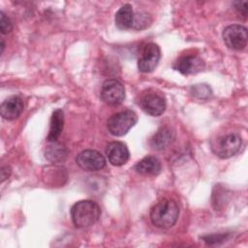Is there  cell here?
Returning <instances> with one entry per match:
<instances>
[{
	"label": "cell",
	"mask_w": 248,
	"mask_h": 248,
	"mask_svg": "<svg viewBox=\"0 0 248 248\" xmlns=\"http://www.w3.org/2000/svg\"><path fill=\"white\" fill-rule=\"evenodd\" d=\"M179 216V206L173 200L164 199L157 202L150 210L152 224L161 229L172 227Z\"/></svg>",
	"instance_id": "1"
},
{
	"label": "cell",
	"mask_w": 248,
	"mask_h": 248,
	"mask_svg": "<svg viewBox=\"0 0 248 248\" xmlns=\"http://www.w3.org/2000/svg\"><path fill=\"white\" fill-rule=\"evenodd\" d=\"M100 216V206L90 200L79 201L71 208V217L77 228H88L95 224Z\"/></svg>",
	"instance_id": "2"
},
{
	"label": "cell",
	"mask_w": 248,
	"mask_h": 248,
	"mask_svg": "<svg viewBox=\"0 0 248 248\" xmlns=\"http://www.w3.org/2000/svg\"><path fill=\"white\" fill-rule=\"evenodd\" d=\"M241 144V137L238 134L232 133L213 140L211 141V149L219 158L227 159L235 155L240 150Z\"/></svg>",
	"instance_id": "3"
},
{
	"label": "cell",
	"mask_w": 248,
	"mask_h": 248,
	"mask_svg": "<svg viewBox=\"0 0 248 248\" xmlns=\"http://www.w3.org/2000/svg\"><path fill=\"white\" fill-rule=\"evenodd\" d=\"M137 114L130 109L116 112L108 119V129L109 133L115 137H121L137 123Z\"/></svg>",
	"instance_id": "4"
},
{
	"label": "cell",
	"mask_w": 248,
	"mask_h": 248,
	"mask_svg": "<svg viewBox=\"0 0 248 248\" xmlns=\"http://www.w3.org/2000/svg\"><path fill=\"white\" fill-rule=\"evenodd\" d=\"M223 40L226 46L233 50L244 49L247 46V28L240 24H232L223 31Z\"/></svg>",
	"instance_id": "5"
},
{
	"label": "cell",
	"mask_w": 248,
	"mask_h": 248,
	"mask_svg": "<svg viewBox=\"0 0 248 248\" xmlns=\"http://www.w3.org/2000/svg\"><path fill=\"white\" fill-rule=\"evenodd\" d=\"M100 97L102 101L108 106H119L125 99V88L123 84L116 79H107L102 85Z\"/></svg>",
	"instance_id": "6"
},
{
	"label": "cell",
	"mask_w": 248,
	"mask_h": 248,
	"mask_svg": "<svg viewBox=\"0 0 248 248\" xmlns=\"http://www.w3.org/2000/svg\"><path fill=\"white\" fill-rule=\"evenodd\" d=\"M140 106L149 115L159 116L166 109V99L161 92L148 90L140 96Z\"/></svg>",
	"instance_id": "7"
},
{
	"label": "cell",
	"mask_w": 248,
	"mask_h": 248,
	"mask_svg": "<svg viewBox=\"0 0 248 248\" xmlns=\"http://www.w3.org/2000/svg\"><path fill=\"white\" fill-rule=\"evenodd\" d=\"M161 57V50L158 45L149 43L141 50L138 60V69L141 73H151L155 70Z\"/></svg>",
	"instance_id": "8"
},
{
	"label": "cell",
	"mask_w": 248,
	"mask_h": 248,
	"mask_svg": "<svg viewBox=\"0 0 248 248\" xmlns=\"http://www.w3.org/2000/svg\"><path fill=\"white\" fill-rule=\"evenodd\" d=\"M77 164L84 170L96 171L106 166L105 157L97 150L86 149L77 156Z\"/></svg>",
	"instance_id": "9"
},
{
	"label": "cell",
	"mask_w": 248,
	"mask_h": 248,
	"mask_svg": "<svg viewBox=\"0 0 248 248\" xmlns=\"http://www.w3.org/2000/svg\"><path fill=\"white\" fill-rule=\"evenodd\" d=\"M106 155L112 166H122L127 163L130 152L127 145L122 141H112L106 148Z\"/></svg>",
	"instance_id": "10"
},
{
	"label": "cell",
	"mask_w": 248,
	"mask_h": 248,
	"mask_svg": "<svg viewBox=\"0 0 248 248\" xmlns=\"http://www.w3.org/2000/svg\"><path fill=\"white\" fill-rule=\"evenodd\" d=\"M204 63L201 57L195 54H187L179 57L174 63L173 68L182 75L188 76L202 71Z\"/></svg>",
	"instance_id": "11"
},
{
	"label": "cell",
	"mask_w": 248,
	"mask_h": 248,
	"mask_svg": "<svg viewBox=\"0 0 248 248\" xmlns=\"http://www.w3.org/2000/svg\"><path fill=\"white\" fill-rule=\"evenodd\" d=\"M24 108L23 100L18 96H12L6 99L0 107V112L3 118L13 120L17 118Z\"/></svg>",
	"instance_id": "12"
},
{
	"label": "cell",
	"mask_w": 248,
	"mask_h": 248,
	"mask_svg": "<svg viewBox=\"0 0 248 248\" xmlns=\"http://www.w3.org/2000/svg\"><path fill=\"white\" fill-rule=\"evenodd\" d=\"M134 169L138 173L141 175L154 176L160 173L162 166L158 158L154 156H146L139 161Z\"/></svg>",
	"instance_id": "13"
},
{
	"label": "cell",
	"mask_w": 248,
	"mask_h": 248,
	"mask_svg": "<svg viewBox=\"0 0 248 248\" xmlns=\"http://www.w3.org/2000/svg\"><path fill=\"white\" fill-rule=\"evenodd\" d=\"M63 127H64V113L62 109L57 108L52 112V115L50 118L49 132L46 137L47 141L49 142L56 141L62 134Z\"/></svg>",
	"instance_id": "14"
},
{
	"label": "cell",
	"mask_w": 248,
	"mask_h": 248,
	"mask_svg": "<svg viewBox=\"0 0 248 248\" xmlns=\"http://www.w3.org/2000/svg\"><path fill=\"white\" fill-rule=\"evenodd\" d=\"M174 140V132L168 127L161 128L151 139L150 145L157 150L167 148Z\"/></svg>",
	"instance_id": "15"
},
{
	"label": "cell",
	"mask_w": 248,
	"mask_h": 248,
	"mask_svg": "<svg viewBox=\"0 0 248 248\" xmlns=\"http://www.w3.org/2000/svg\"><path fill=\"white\" fill-rule=\"evenodd\" d=\"M134 11L130 4L123 5L115 14V24L119 29H129L133 27Z\"/></svg>",
	"instance_id": "16"
},
{
	"label": "cell",
	"mask_w": 248,
	"mask_h": 248,
	"mask_svg": "<svg viewBox=\"0 0 248 248\" xmlns=\"http://www.w3.org/2000/svg\"><path fill=\"white\" fill-rule=\"evenodd\" d=\"M53 145L49 146L46 153V157H47L52 162H57L63 160V156H66L64 153L65 148L62 147L61 144H57L56 141L52 142Z\"/></svg>",
	"instance_id": "17"
},
{
	"label": "cell",
	"mask_w": 248,
	"mask_h": 248,
	"mask_svg": "<svg viewBox=\"0 0 248 248\" xmlns=\"http://www.w3.org/2000/svg\"><path fill=\"white\" fill-rule=\"evenodd\" d=\"M150 16L146 14V13H140V14H137L134 16V22H133V28L137 29V30H140L143 29L145 27L148 26L149 22H150Z\"/></svg>",
	"instance_id": "18"
},
{
	"label": "cell",
	"mask_w": 248,
	"mask_h": 248,
	"mask_svg": "<svg viewBox=\"0 0 248 248\" xmlns=\"http://www.w3.org/2000/svg\"><path fill=\"white\" fill-rule=\"evenodd\" d=\"M192 93L199 99H205L211 94L210 88L205 84H197L192 87Z\"/></svg>",
	"instance_id": "19"
},
{
	"label": "cell",
	"mask_w": 248,
	"mask_h": 248,
	"mask_svg": "<svg viewBox=\"0 0 248 248\" xmlns=\"http://www.w3.org/2000/svg\"><path fill=\"white\" fill-rule=\"evenodd\" d=\"M0 30L3 35H6L12 31L13 25L10 18L3 12L0 13Z\"/></svg>",
	"instance_id": "20"
},
{
	"label": "cell",
	"mask_w": 248,
	"mask_h": 248,
	"mask_svg": "<svg viewBox=\"0 0 248 248\" xmlns=\"http://www.w3.org/2000/svg\"><path fill=\"white\" fill-rule=\"evenodd\" d=\"M234 8L240 16L244 17L247 16V2L246 1H237L234 3Z\"/></svg>",
	"instance_id": "21"
},
{
	"label": "cell",
	"mask_w": 248,
	"mask_h": 248,
	"mask_svg": "<svg viewBox=\"0 0 248 248\" xmlns=\"http://www.w3.org/2000/svg\"><path fill=\"white\" fill-rule=\"evenodd\" d=\"M4 47H5V45H4V42H3V40H2V42H1V53H3Z\"/></svg>",
	"instance_id": "22"
}]
</instances>
